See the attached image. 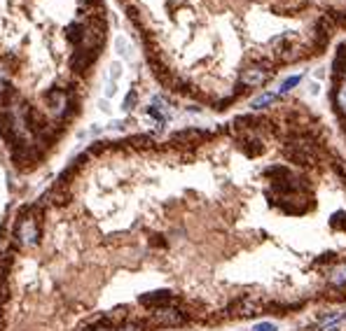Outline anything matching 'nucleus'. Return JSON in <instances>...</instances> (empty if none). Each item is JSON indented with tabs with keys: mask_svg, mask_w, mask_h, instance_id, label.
Masks as SVG:
<instances>
[{
	"mask_svg": "<svg viewBox=\"0 0 346 331\" xmlns=\"http://www.w3.org/2000/svg\"><path fill=\"white\" fill-rule=\"evenodd\" d=\"M272 66H269L267 61H260V63H253V66L243 68L241 70V77H239V82H241V86H262L264 82H267L269 77H272Z\"/></svg>",
	"mask_w": 346,
	"mask_h": 331,
	"instance_id": "f257e3e1",
	"label": "nucleus"
},
{
	"mask_svg": "<svg viewBox=\"0 0 346 331\" xmlns=\"http://www.w3.org/2000/svg\"><path fill=\"white\" fill-rule=\"evenodd\" d=\"M40 235V229H37V217L35 215H26L24 210V217L19 219V226H17V241L21 243L24 247L33 245Z\"/></svg>",
	"mask_w": 346,
	"mask_h": 331,
	"instance_id": "f03ea898",
	"label": "nucleus"
},
{
	"mask_svg": "<svg viewBox=\"0 0 346 331\" xmlns=\"http://www.w3.org/2000/svg\"><path fill=\"white\" fill-rule=\"evenodd\" d=\"M185 319H187V315L182 310L169 306L155 308V313H152V324H159V326H180L185 324Z\"/></svg>",
	"mask_w": 346,
	"mask_h": 331,
	"instance_id": "7ed1b4c3",
	"label": "nucleus"
},
{
	"mask_svg": "<svg viewBox=\"0 0 346 331\" xmlns=\"http://www.w3.org/2000/svg\"><path fill=\"white\" fill-rule=\"evenodd\" d=\"M70 199H73V194H70L68 184H61V182H56L54 187L45 194L43 201H45V203H49V205H66Z\"/></svg>",
	"mask_w": 346,
	"mask_h": 331,
	"instance_id": "20e7f679",
	"label": "nucleus"
},
{
	"mask_svg": "<svg viewBox=\"0 0 346 331\" xmlns=\"http://www.w3.org/2000/svg\"><path fill=\"white\" fill-rule=\"evenodd\" d=\"M204 138H208V133H204V131H197V128H189V131H178V133H173V138H171V145H197L199 140H204Z\"/></svg>",
	"mask_w": 346,
	"mask_h": 331,
	"instance_id": "39448f33",
	"label": "nucleus"
},
{
	"mask_svg": "<svg viewBox=\"0 0 346 331\" xmlns=\"http://www.w3.org/2000/svg\"><path fill=\"white\" fill-rule=\"evenodd\" d=\"M173 294L169 289H159V292H152V294H143L140 296V303L143 306H150V308H162V306H169Z\"/></svg>",
	"mask_w": 346,
	"mask_h": 331,
	"instance_id": "423d86ee",
	"label": "nucleus"
},
{
	"mask_svg": "<svg viewBox=\"0 0 346 331\" xmlns=\"http://www.w3.org/2000/svg\"><path fill=\"white\" fill-rule=\"evenodd\" d=\"M232 315H241V317H250V315H257L260 306H257L253 299H237V301L229 306Z\"/></svg>",
	"mask_w": 346,
	"mask_h": 331,
	"instance_id": "0eeeda50",
	"label": "nucleus"
},
{
	"mask_svg": "<svg viewBox=\"0 0 346 331\" xmlns=\"http://www.w3.org/2000/svg\"><path fill=\"white\" fill-rule=\"evenodd\" d=\"M98 52H87V49H78L75 52V59H73V70L75 72H85L87 68L96 61Z\"/></svg>",
	"mask_w": 346,
	"mask_h": 331,
	"instance_id": "6e6552de",
	"label": "nucleus"
},
{
	"mask_svg": "<svg viewBox=\"0 0 346 331\" xmlns=\"http://www.w3.org/2000/svg\"><path fill=\"white\" fill-rule=\"evenodd\" d=\"M82 30H85V24H82V21H75V24L68 26L66 28L68 42H75V47H80V42H82Z\"/></svg>",
	"mask_w": 346,
	"mask_h": 331,
	"instance_id": "1a4fd4ad",
	"label": "nucleus"
},
{
	"mask_svg": "<svg viewBox=\"0 0 346 331\" xmlns=\"http://www.w3.org/2000/svg\"><path fill=\"white\" fill-rule=\"evenodd\" d=\"M243 152H246V154H248V157H257V154H262V152H264V147H262V143L257 138H243Z\"/></svg>",
	"mask_w": 346,
	"mask_h": 331,
	"instance_id": "9d476101",
	"label": "nucleus"
},
{
	"mask_svg": "<svg viewBox=\"0 0 346 331\" xmlns=\"http://www.w3.org/2000/svg\"><path fill=\"white\" fill-rule=\"evenodd\" d=\"M124 145H131V147H140V150H147V147H152V138L150 135H131V138L124 140Z\"/></svg>",
	"mask_w": 346,
	"mask_h": 331,
	"instance_id": "9b49d317",
	"label": "nucleus"
},
{
	"mask_svg": "<svg viewBox=\"0 0 346 331\" xmlns=\"http://www.w3.org/2000/svg\"><path fill=\"white\" fill-rule=\"evenodd\" d=\"M334 105L339 110V115L346 117V82L337 86V93H334Z\"/></svg>",
	"mask_w": 346,
	"mask_h": 331,
	"instance_id": "f8f14e48",
	"label": "nucleus"
},
{
	"mask_svg": "<svg viewBox=\"0 0 346 331\" xmlns=\"http://www.w3.org/2000/svg\"><path fill=\"white\" fill-rule=\"evenodd\" d=\"M330 282L334 287H346V264L339 266V268H334L332 275H330Z\"/></svg>",
	"mask_w": 346,
	"mask_h": 331,
	"instance_id": "ddd939ff",
	"label": "nucleus"
},
{
	"mask_svg": "<svg viewBox=\"0 0 346 331\" xmlns=\"http://www.w3.org/2000/svg\"><path fill=\"white\" fill-rule=\"evenodd\" d=\"M274 101H276V93H262V96H257L255 101L250 103V108H253V110H262V108H267V105H272Z\"/></svg>",
	"mask_w": 346,
	"mask_h": 331,
	"instance_id": "4468645a",
	"label": "nucleus"
},
{
	"mask_svg": "<svg viewBox=\"0 0 346 331\" xmlns=\"http://www.w3.org/2000/svg\"><path fill=\"white\" fill-rule=\"evenodd\" d=\"M115 49L120 52L122 56H129V44H127V37L124 35H117L115 37Z\"/></svg>",
	"mask_w": 346,
	"mask_h": 331,
	"instance_id": "2eb2a0df",
	"label": "nucleus"
},
{
	"mask_svg": "<svg viewBox=\"0 0 346 331\" xmlns=\"http://www.w3.org/2000/svg\"><path fill=\"white\" fill-rule=\"evenodd\" d=\"M117 331H145V324H143V322H124V324L120 326V329Z\"/></svg>",
	"mask_w": 346,
	"mask_h": 331,
	"instance_id": "dca6fc26",
	"label": "nucleus"
},
{
	"mask_svg": "<svg viewBox=\"0 0 346 331\" xmlns=\"http://www.w3.org/2000/svg\"><path fill=\"white\" fill-rule=\"evenodd\" d=\"M299 75H295V77H290V79H286V82H283V84H281V89H279V93H288V91L292 89V86H297L299 84Z\"/></svg>",
	"mask_w": 346,
	"mask_h": 331,
	"instance_id": "f3484780",
	"label": "nucleus"
},
{
	"mask_svg": "<svg viewBox=\"0 0 346 331\" xmlns=\"http://www.w3.org/2000/svg\"><path fill=\"white\" fill-rule=\"evenodd\" d=\"M110 79H112V82H117V79L122 77V63L120 61H115V63H110Z\"/></svg>",
	"mask_w": 346,
	"mask_h": 331,
	"instance_id": "a211bd4d",
	"label": "nucleus"
},
{
	"mask_svg": "<svg viewBox=\"0 0 346 331\" xmlns=\"http://www.w3.org/2000/svg\"><path fill=\"white\" fill-rule=\"evenodd\" d=\"M136 101H138V96H136V91H129V96L124 98V105H122V110L124 112H129V110L136 105Z\"/></svg>",
	"mask_w": 346,
	"mask_h": 331,
	"instance_id": "6ab92c4d",
	"label": "nucleus"
},
{
	"mask_svg": "<svg viewBox=\"0 0 346 331\" xmlns=\"http://www.w3.org/2000/svg\"><path fill=\"white\" fill-rule=\"evenodd\" d=\"M332 229H341V226H346V215L344 212H337V215H332Z\"/></svg>",
	"mask_w": 346,
	"mask_h": 331,
	"instance_id": "aec40b11",
	"label": "nucleus"
},
{
	"mask_svg": "<svg viewBox=\"0 0 346 331\" xmlns=\"http://www.w3.org/2000/svg\"><path fill=\"white\" fill-rule=\"evenodd\" d=\"M12 89V86H10V79H7V75L3 70H0V96H5L7 91Z\"/></svg>",
	"mask_w": 346,
	"mask_h": 331,
	"instance_id": "412c9836",
	"label": "nucleus"
},
{
	"mask_svg": "<svg viewBox=\"0 0 346 331\" xmlns=\"http://www.w3.org/2000/svg\"><path fill=\"white\" fill-rule=\"evenodd\" d=\"M253 331H276V324H272V322H260V324L253 326Z\"/></svg>",
	"mask_w": 346,
	"mask_h": 331,
	"instance_id": "4be33fe9",
	"label": "nucleus"
},
{
	"mask_svg": "<svg viewBox=\"0 0 346 331\" xmlns=\"http://www.w3.org/2000/svg\"><path fill=\"white\" fill-rule=\"evenodd\" d=\"M117 93V86H115V82H110L108 86H105V98H112Z\"/></svg>",
	"mask_w": 346,
	"mask_h": 331,
	"instance_id": "5701e85b",
	"label": "nucleus"
},
{
	"mask_svg": "<svg viewBox=\"0 0 346 331\" xmlns=\"http://www.w3.org/2000/svg\"><path fill=\"white\" fill-rule=\"evenodd\" d=\"M98 105H101V110H103V112H108V110H110V108H108V103H105V101H101Z\"/></svg>",
	"mask_w": 346,
	"mask_h": 331,
	"instance_id": "b1692460",
	"label": "nucleus"
},
{
	"mask_svg": "<svg viewBox=\"0 0 346 331\" xmlns=\"http://www.w3.org/2000/svg\"><path fill=\"white\" fill-rule=\"evenodd\" d=\"M94 331H112V329H108V326H96Z\"/></svg>",
	"mask_w": 346,
	"mask_h": 331,
	"instance_id": "393cba45",
	"label": "nucleus"
}]
</instances>
